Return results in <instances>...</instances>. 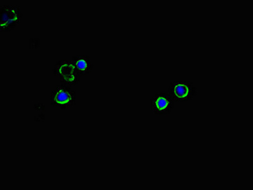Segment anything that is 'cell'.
Returning <instances> with one entry per match:
<instances>
[{"instance_id":"cell-7","label":"cell","mask_w":253,"mask_h":190,"mask_svg":"<svg viewBox=\"0 0 253 190\" xmlns=\"http://www.w3.org/2000/svg\"><path fill=\"white\" fill-rule=\"evenodd\" d=\"M34 108L36 109V110H37L38 111H41L44 110V104H35Z\"/></svg>"},{"instance_id":"cell-2","label":"cell","mask_w":253,"mask_h":190,"mask_svg":"<svg viewBox=\"0 0 253 190\" xmlns=\"http://www.w3.org/2000/svg\"><path fill=\"white\" fill-rule=\"evenodd\" d=\"M174 103L168 91L156 93L151 100V109L156 116H166L173 111Z\"/></svg>"},{"instance_id":"cell-5","label":"cell","mask_w":253,"mask_h":190,"mask_svg":"<svg viewBox=\"0 0 253 190\" xmlns=\"http://www.w3.org/2000/svg\"><path fill=\"white\" fill-rule=\"evenodd\" d=\"M76 93L66 85L57 86L51 93V104L60 108H67L75 104Z\"/></svg>"},{"instance_id":"cell-6","label":"cell","mask_w":253,"mask_h":190,"mask_svg":"<svg viewBox=\"0 0 253 190\" xmlns=\"http://www.w3.org/2000/svg\"><path fill=\"white\" fill-rule=\"evenodd\" d=\"M73 62L75 64L76 71L80 76L88 75L93 69V66L90 59L87 56L76 55L73 57Z\"/></svg>"},{"instance_id":"cell-3","label":"cell","mask_w":253,"mask_h":190,"mask_svg":"<svg viewBox=\"0 0 253 190\" xmlns=\"http://www.w3.org/2000/svg\"><path fill=\"white\" fill-rule=\"evenodd\" d=\"M55 76H59L60 82L66 85H75L79 82L80 78L73 62H58L53 69Z\"/></svg>"},{"instance_id":"cell-1","label":"cell","mask_w":253,"mask_h":190,"mask_svg":"<svg viewBox=\"0 0 253 190\" xmlns=\"http://www.w3.org/2000/svg\"><path fill=\"white\" fill-rule=\"evenodd\" d=\"M168 93L174 102H192L198 95V89L192 82L178 80L169 84Z\"/></svg>"},{"instance_id":"cell-4","label":"cell","mask_w":253,"mask_h":190,"mask_svg":"<svg viewBox=\"0 0 253 190\" xmlns=\"http://www.w3.org/2000/svg\"><path fill=\"white\" fill-rule=\"evenodd\" d=\"M22 14L16 6H4L1 8L0 27L1 31L13 30L20 24Z\"/></svg>"}]
</instances>
